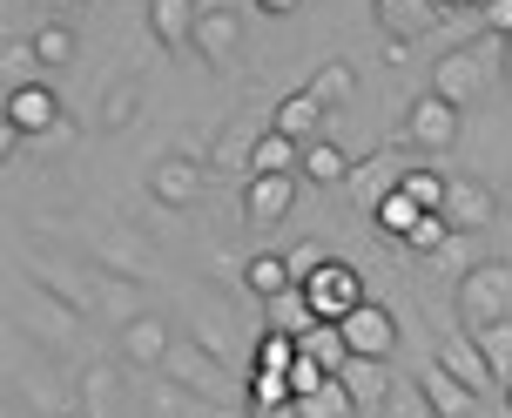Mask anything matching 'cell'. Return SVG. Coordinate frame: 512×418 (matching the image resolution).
I'll return each mask as SVG.
<instances>
[{
  "mask_svg": "<svg viewBox=\"0 0 512 418\" xmlns=\"http://www.w3.org/2000/svg\"><path fill=\"white\" fill-rule=\"evenodd\" d=\"M492 48H506L499 34L492 41H459V48H445L432 61V95H445L452 108H472V102H486V88H492Z\"/></svg>",
  "mask_w": 512,
  "mask_h": 418,
  "instance_id": "1",
  "label": "cell"
},
{
  "mask_svg": "<svg viewBox=\"0 0 512 418\" xmlns=\"http://www.w3.org/2000/svg\"><path fill=\"white\" fill-rule=\"evenodd\" d=\"M452 311L465 317V331H479V324H506V317H512V263H472V270L459 277Z\"/></svg>",
  "mask_w": 512,
  "mask_h": 418,
  "instance_id": "2",
  "label": "cell"
},
{
  "mask_svg": "<svg viewBox=\"0 0 512 418\" xmlns=\"http://www.w3.org/2000/svg\"><path fill=\"white\" fill-rule=\"evenodd\" d=\"M61 129V95L48 81H14L7 88V142L14 135H54Z\"/></svg>",
  "mask_w": 512,
  "mask_h": 418,
  "instance_id": "3",
  "label": "cell"
},
{
  "mask_svg": "<svg viewBox=\"0 0 512 418\" xmlns=\"http://www.w3.org/2000/svg\"><path fill=\"white\" fill-rule=\"evenodd\" d=\"M304 290H310V304H317L324 324H337V317H351L364 304V277H358V263H344V257H331Z\"/></svg>",
  "mask_w": 512,
  "mask_h": 418,
  "instance_id": "4",
  "label": "cell"
},
{
  "mask_svg": "<svg viewBox=\"0 0 512 418\" xmlns=\"http://www.w3.org/2000/svg\"><path fill=\"white\" fill-rule=\"evenodd\" d=\"M405 142H411V149L445 156V149L459 142V108L445 102V95H418V102L405 108Z\"/></svg>",
  "mask_w": 512,
  "mask_h": 418,
  "instance_id": "5",
  "label": "cell"
},
{
  "mask_svg": "<svg viewBox=\"0 0 512 418\" xmlns=\"http://www.w3.org/2000/svg\"><path fill=\"white\" fill-rule=\"evenodd\" d=\"M337 331H344V344H351V358H391V344H398V317L364 297L351 317H337Z\"/></svg>",
  "mask_w": 512,
  "mask_h": 418,
  "instance_id": "6",
  "label": "cell"
},
{
  "mask_svg": "<svg viewBox=\"0 0 512 418\" xmlns=\"http://www.w3.org/2000/svg\"><path fill=\"white\" fill-rule=\"evenodd\" d=\"M418 392H425V405H432L438 418H479V398H486L479 385H465L459 371H452V365H438V358H432L425 371H418Z\"/></svg>",
  "mask_w": 512,
  "mask_h": 418,
  "instance_id": "7",
  "label": "cell"
},
{
  "mask_svg": "<svg viewBox=\"0 0 512 418\" xmlns=\"http://www.w3.org/2000/svg\"><path fill=\"white\" fill-rule=\"evenodd\" d=\"M499 209H506V203H499V189L472 183V176H452V189H445V209H438V216H445L459 236H472V230H486Z\"/></svg>",
  "mask_w": 512,
  "mask_h": 418,
  "instance_id": "8",
  "label": "cell"
},
{
  "mask_svg": "<svg viewBox=\"0 0 512 418\" xmlns=\"http://www.w3.org/2000/svg\"><path fill=\"white\" fill-rule=\"evenodd\" d=\"M371 14H378V27H384V41H418V34H432L438 27V0H371Z\"/></svg>",
  "mask_w": 512,
  "mask_h": 418,
  "instance_id": "9",
  "label": "cell"
},
{
  "mask_svg": "<svg viewBox=\"0 0 512 418\" xmlns=\"http://www.w3.org/2000/svg\"><path fill=\"white\" fill-rule=\"evenodd\" d=\"M189 48L203 54L209 68H230V54L243 48V21H236L230 7H203V21H196V41Z\"/></svg>",
  "mask_w": 512,
  "mask_h": 418,
  "instance_id": "10",
  "label": "cell"
},
{
  "mask_svg": "<svg viewBox=\"0 0 512 418\" xmlns=\"http://www.w3.org/2000/svg\"><path fill=\"white\" fill-rule=\"evenodd\" d=\"M149 189H155V203L189 209V203H196V189H203V162H196V156H169V162H155V169H149Z\"/></svg>",
  "mask_w": 512,
  "mask_h": 418,
  "instance_id": "11",
  "label": "cell"
},
{
  "mask_svg": "<svg viewBox=\"0 0 512 418\" xmlns=\"http://www.w3.org/2000/svg\"><path fill=\"white\" fill-rule=\"evenodd\" d=\"M324 115H331V108L317 102L310 88H297V95H283V102L270 108V129H277V135H290V142H317Z\"/></svg>",
  "mask_w": 512,
  "mask_h": 418,
  "instance_id": "12",
  "label": "cell"
},
{
  "mask_svg": "<svg viewBox=\"0 0 512 418\" xmlns=\"http://www.w3.org/2000/svg\"><path fill=\"white\" fill-rule=\"evenodd\" d=\"M203 21V0H149V34L162 48H189Z\"/></svg>",
  "mask_w": 512,
  "mask_h": 418,
  "instance_id": "13",
  "label": "cell"
},
{
  "mask_svg": "<svg viewBox=\"0 0 512 418\" xmlns=\"http://www.w3.org/2000/svg\"><path fill=\"white\" fill-rule=\"evenodd\" d=\"M169 351H176V338H169L162 317H128L122 324V358L128 365H169Z\"/></svg>",
  "mask_w": 512,
  "mask_h": 418,
  "instance_id": "14",
  "label": "cell"
},
{
  "mask_svg": "<svg viewBox=\"0 0 512 418\" xmlns=\"http://www.w3.org/2000/svg\"><path fill=\"white\" fill-rule=\"evenodd\" d=\"M297 209V183L290 176H250V189H243V216L250 223H283Z\"/></svg>",
  "mask_w": 512,
  "mask_h": 418,
  "instance_id": "15",
  "label": "cell"
},
{
  "mask_svg": "<svg viewBox=\"0 0 512 418\" xmlns=\"http://www.w3.org/2000/svg\"><path fill=\"white\" fill-rule=\"evenodd\" d=\"M438 365H452L465 378V385H479V392H492L499 378H492V365H486V351H479V338L472 331H452V338H438Z\"/></svg>",
  "mask_w": 512,
  "mask_h": 418,
  "instance_id": "16",
  "label": "cell"
},
{
  "mask_svg": "<svg viewBox=\"0 0 512 418\" xmlns=\"http://www.w3.org/2000/svg\"><path fill=\"white\" fill-rule=\"evenodd\" d=\"M290 169H304V142H290V135L263 129L250 142V176H290Z\"/></svg>",
  "mask_w": 512,
  "mask_h": 418,
  "instance_id": "17",
  "label": "cell"
},
{
  "mask_svg": "<svg viewBox=\"0 0 512 418\" xmlns=\"http://www.w3.org/2000/svg\"><path fill=\"white\" fill-rule=\"evenodd\" d=\"M324 317H317V304H310L304 284H290L283 297H270V331H290V338H310Z\"/></svg>",
  "mask_w": 512,
  "mask_h": 418,
  "instance_id": "18",
  "label": "cell"
},
{
  "mask_svg": "<svg viewBox=\"0 0 512 418\" xmlns=\"http://www.w3.org/2000/svg\"><path fill=\"white\" fill-rule=\"evenodd\" d=\"M304 176L317 189H344L358 169H351V156H344L337 142H324V135H317V142H304Z\"/></svg>",
  "mask_w": 512,
  "mask_h": 418,
  "instance_id": "19",
  "label": "cell"
},
{
  "mask_svg": "<svg viewBox=\"0 0 512 418\" xmlns=\"http://www.w3.org/2000/svg\"><path fill=\"white\" fill-rule=\"evenodd\" d=\"M337 378L351 385V398H358L364 412L391 398V371H384V358H344V371H337Z\"/></svg>",
  "mask_w": 512,
  "mask_h": 418,
  "instance_id": "20",
  "label": "cell"
},
{
  "mask_svg": "<svg viewBox=\"0 0 512 418\" xmlns=\"http://www.w3.org/2000/svg\"><path fill=\"white\" fill-rule=\"evenodd\" d=\"M425 216H432V209H418V203H411V196H405V183H398V189H391V196H384L378 209H371V223H378V236H391V243H405V236L418 230Z\"/></svg>",
  "mask_w": 512,
  "mask_h": 418,
  "instance_id": "21",
  "label": "cell"
},
{
  "mask_svg": "<svg viewBox=\"0 0 512 418\" xmlns=\"http://www.w3.org/2000/svg\"><path fill=\"white\" fill-rule=\"evenodd\" d=\"M358 412H364V405L351 398V385H344L337 371H331V378H324L310 398H297V418H358Z\"/></svg>",
  "mask_w": 512,
  "mask_h": 418,
  "instance_id": "22",
  "label": "cell"
},
{
  "mask_svg": "<svg viewBox=\"0 0 512 418\" xmlns=\"http://www.w3.org/2000/svg\"><path fill=\"white\" fill-rule=\"evenodd\" d=\"M398 183H405V169H391V149H384L378 162H364L358 176H351V196H358L364 209H378V203H384V196H391Z\"/></svg>",
  "mask_w": 512,
  "mask_h": 418,
  "instance_id": "23",
  "label": "cell"
},
{
  "mask_svg": "<svg viewBox=\"0 0 512 418\" xmlns=\"http://www.w3.org/2000/svg\"><path fill=\"white\" fill-rule=\"evenodd\" d=\"M243 284H250L263 304H270V297H283V290H290V263H283V250H263V257H250V263H243Z\"/></svg>",
  "mask_w": 512,
  "mask_h": 418,
  "instance_id": "24",
  "label": "cell"
},
{
  "mask_svg": "<svg viewBox=\"0 0 512 418\" xmlns=\"http://www.w3.org/2000/svg\"><path fill=\"white\" fill-rule=\"evenodd\" d=\"M75 48H81V41H75V27H68V21H48L34 41H27V54H34L41 68H68V61H75Z\"/></svg>",
  "mask_w": 512,
  "mask_h": 418,
  "instance_id": "25",
  "label": "cell"
},
{
  "mask_svg": "<svg viewBox=\"0 0 512 418\" xmlns=\"http://www.w3.org/2000/svg\"><path fill=\"white\" fill-rule=\"evenodd\" d=\"M304 88H310V95H317L324 108H344L351 95H358V75H351V61H324V68H317Z\"/></svg>",
  "mask_w": 512,
  "mask_h": 418,
  "instance_id": "26",
  "label": "cell"
},
{
  "mask_svg": "<svg viewBox=\"0 0 512 418\" xmlns=\"http://www.w3.org/2000/svg\"><path fill=\"white\" fill-rule=\"evenodd\" d=\"M472 338H479V351H486L492 378H499V385H512V317H506V324H479Z\"/></svg>",
  "mask_w": 512,
  "mask_h": 418,
  "instance_id": "27",
  "label": "cell"
},
{
  "mask_svg": "<svg viewBox=\"0 0 512 418\" xmlns=\"http://www.w3.org/2000/svg\"><path fill=\"white\" fill-rule=\"evenodd\" d=\"M142 115V81H115L102 95V129H128Z\"/></svg>",
  "mask_w": 512,
  "mask_h": 418,
  "instance_id": "28",
  "label": "cell"
},
{
  "mask_svg": "<svg viewBox=\"0 0 512 418\" xmlns=\"http://www.w3.org/2000/svg\"><path fill=\"white\" fill-rule=\"evenodd\" d=\"M297 351H304V338H290V331H263V344H256V371H290V365H297Z\"/></svg>",
  "mask_w": 512,
  "mask_h": 418,
  "instance_id": "29",
  "label": "cell"
},
{
  "mask_svg": "<svg viewBox=\"0 0 512 418\" xmlns=\"http://www.w3.org/2000/svg\"><path fill=\"white\" fill-rule=\"evenodd\" d=\"M304 351H310L324 371H344V358H351V344H344V331H337V324H317V331L304 338Z\"/></svg>",
  "mask_w": 512,
  "mask_h": 418,
  "instance_id": "30",
  "label": "cell"
},
{
  "mask_svg": "<svg viewBox=\"0 0 512 418\" xmlns=\"http://www.w3.org/2000/svg\"><path fill=\"white\" fill-rule=\"evenodd\" d=\"M445 189H452V176H432V169H405V196L418 209H445Z\"/></svg>",
  "mask_w": 512,
  "mask_h": 418,
  "instance_id": "31",
  "label": "cell"
},
{
  "mask_svg": "<svg viewBox=\"0 0 512 418\" xmlns=\"http://www.w3.org/2000/svg\"><path fill=\"white\" fill-rule=\"evenodd\" d=\"M452 236H459V230H452V223H445V216L432 209V216H425V223H418V230L405 236V250H418V257H438V250H445Z\"/></svg>",
  "mask_w": 512,
  "mask_h": 418,
  "instance_id": "32",
  "label": "cell"
},
{
  "mask_svg": "<svg viewBox=\"0 0 512 418\" xmlns=\"http://www.w3.org/2000/svg\"><path fill=\"white\" fill-rule=\"evenodd\" d=\"M283 263H290V284H310V277L331 263V250H324V243H290V250H283Z\"/></svg>",
  "mask_w": 512,
  "mask_h": 418,
  "instance_id": "33",
  "label": "cell"
},
{
  "mask_svg": "<svg viewBox=\"0 0 512 418\" xmlns=\"http://www.w3.org/2000/svg\"><path fill=\"white\" fill-rule=\"evenodd\" d=\"M324 378H331V371L317 365L310 351H297V365H290V392H297V398H310V392H317V385H324Z\"/></svg>",
  "mask_w": 512,
  "mask_h": 418,
  "instance_id": "34",
  "label": "cell"
},
{
  "mask_svg": "<svg viewBox=\"0 0 512 418\" xmlns=\"http://www.w3.org/2000/svg\"><path fill=\"white\" fill-rule=\"evenodd\" d=\"M169 365H176L182 378L196 385V392H209V365H203V358H196V351H189V344H176V351H169Z\"/></svg>",
  "mask_w": 512,
  "mask_h": 418,
  "instance_id": "35",
  "label": "cell"
},
{
  "mask_svg": "<svg viewBox=\"0 0 512 418\" xmlns=\"http://www.w3.org/2000/svg\"><path fill=\"white\" fill-rule=\"evenodd\" d=\"M486 27L499 41H512V0H486Z\"/></svg>",
  "mask_w": 512,
  "mask_h": 418,
  "instance_id": "36",
  "label": "cell"
},
{
  "mask_svg": "<svg viewBox=\"0 0 512 418\" xmlns=\"http://www.w3.org/2000/svg\"><path fill=\"white\" fill-rule=\"evenodd\" d=\"M256 7H263V14H297L304 0H256Z\"/></svg>",
  "mask_w": 512,
  "mask_h": 418,
  "instance_id": "37",
  "label": "cell"
},
{
  "mask_svg": "<svg viewBox=\"0 0 512 418\" xmlns=\"http://www.w3.org/2000/svg\"><path fill=\"white\" fill-rule=\"evenodd\" d=\"M41 7H54V14H75V7H88V0H41Z\"/></svg>",
  "mask_w": 512,
  "mask_h": 418,
  "instance_id": "38",
  "label": "cell"
},
{
  "mask_svg": "<svg viewBox=\"0 0 512 418\" xmlns=\"http://www.w3.org/2000/svg\"><path fill=\"white\" fill-rule=\"evenodd\" d=\"M438 7H445V14H459V7H486V0H438Z\"/></svg>",
  "mask_w": 512,
  "mask_h": 418,
  "instance_id": "39",
  "label": "cell"
},
{
  "mask_svg": "<svg viewBox=\"0 0 512 418\" xmlns=\"http://www.w3.org/2000/svg\"><path fill=\"white\" fill-rule=\"evenodd\" d=\"M499 203H506V216H512V183H506V196H499Z\"/></svg>",
  "mask_w": 512,
  "mask_h": 418,
  "instance_id": "40",
  "label": "cell"
},
{
  "mask_svg": "<svg viewBox=\"0 0 512 418\" xmlns=\"http://www.w3.org/2000/svg\"><path fill=\"white\" fill-rule=\"evenodd\" d=\"M506 75H512V41H506Z\"/></svg>",
  "mask_w": 512,
  "mask_h": 418,
  "instance_id": "41",
  "label": "cell"
},
{
  "mask_svg": "<svg viewBox=\"0 0 512 418\" xmlns=\"http://www.w3.org/2000/svg\"><path fill=\"white\" fill-rule=\"evenodd\" d=\"M506 392H512V385H506Z\"/></svg>",
  "mask_w": 512,
  "mask_h": 418,
  "instance_id": "42",
  "label": "cell"
}]
</instances>
